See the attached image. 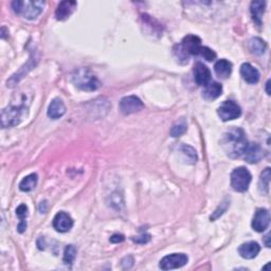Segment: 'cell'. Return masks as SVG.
I'll list each match as a JSON object with an SVG mask.
<instances>
[{
  "label": "cell",
  "mask_w": 271,
  "mask_h": 271,
  "mask_svg": "<svg viewBox=\"0 0 271 271\" xmlns=\"http://www.w3.org/2000/svg\"><path fill=\"white\" fill-rule=\"evenodd\" d=\"M222 145L226 154L231 158H240L248 147L246 134L242 128L232 127L223 134Z\"/></svg>",
  "instance_id": "1"
},
{
  "label": "cell",
  "mask_w": 271,
  "mask_h": 271,
  "mask_svg": "<svg viewBox=\"0 0 271 271\" xmlns=\"http://www.w3.org/2000/svg\"><path fill=\"white\" fill-rule=\"evenodd\" d=\"M29 111V102L22 101L19 105L12 104L1 111V126L3 128L16 126L21 123Z\"/></svg>",
  "instance_id": "2"
},
{
  "label": "cell",
  "mask_w": 271,
  "mask_h": 271,
  "mask_svg": "<svg viewBox=\"0 0 271 271\" xmlns=\"http://www.w3.org/2000/svg\"><path fill=\"white\" fill-rule=\"evenodd\" d=\"M45 1H22V0H16L12 2V8L17 15H21L25 19L33 21L36 19L42 14L45 8Z\"/></svg>",
  "instance_id": "3"
},
{
  "label": "cell",
  "mask_w": 271,
  "mask_h": 271,
  "mask_svg": "<svg viewBox=\"0 0 271 271\" xmlns=\"http://www.w3.org/2000/svg\"><path fill=\"white\" fill-rule=\"evenodd\" d=\"M72 82L77 88L85 91H95L100 87L98 77L87 68H80L72 74Z\"/></svg>",
  "instance_id": "4"
},
{
  "label": "cell",
  "mask_w": 271,
  "mask_h": 271,
  "mask_svg": "<svg viewBox=\"0 0 271 271\" xmlns=\"http://www.w3.org/2000/svg\"><path fill=\"white\" fill-rule=\"evenodd\" d=\"M201 49V39L196 35H187L180 45L176 46L175 53L178 58L188 62L190 55H198Z\"/></svg>",
  "instance_id": "5"
},
{
  "label": "cell",
  "mask_w": 271,
  "mask_h": 271,
  "mask_svg": "<svg viewBox=\"0 0 271 271\" xmlns=\"http://www.w3.org/2000/svg\"><path fill=\"white\" fill-rule=\"evenodd\" d=\"M251 179H252V176L246 168H236L231 174V187L234 191L245 192L248 190Z\"/></svg>",
  "instance_id": "6"
},
{
  "label": "cell",
  "mask_w": 271,
  "mask_h": 271,
  "mask_svg": "<svg viewBox=\"0 0 271 271\" xmlns=\"http://www.w3.org/2000/svg\"><path fill=\"white\" fill-rule=\"evenodd\" d=\"M218 116L222 121L227 122L240 118L242 115V109L240 105L233 101H224L217 110Z\"/></svg>",
  "instance_id": "7"
},
{
  "label": "cell",
  "mask_w": 271,
  "mask_h": 271,
  "mask_svg": "<svg viewBox=\"0 0 271 271\" xmlns=\"http://www.w3.org/2000/svg\"><path fill=\"white\" fill-rule=\"evenodd\" d=\"M188 255L184 253H173L164 256L160 261L159 267L162 270H172L183 267L188 263Z\"/></svg>",
  "instance_id": "8"
},
{
  "label": "cell",
  "mask_w": 271,
  "mask_h": 271,
  "mask_svg": "<svg viewBox=\"0 0 271 271\" xmlns=\"http://www.w3.org/2000/svg\"><path fill=\"white\" fill-rule=\"evenodd\" d=\"M144 108V104L136 96H129L123 98L120 102V110L123 115L128 116L140 111Z\"/></svg>",
  "instance_id": "9"
},
{
  "label": "cell",
  "mask_w": 271,
  "mask_h": 271,
  "mask_svg": "<svg viewBox=\"0 0 271 271\" xmlns=\"http://www.w3.org/2000/svg\"><path fill=\"white\" fill-rule=\"evenodd\" d=\"M270 222V215L266 209H257L252 220V228L256 232H264Z\"/></svg>",
  "instance_id": "10"
},
{
  "label": "cell",
  "mask_w": 271,
  "mask_h": 271,
  "mask_svg": "<svg viewBox=\"0 0 271 271\" xmlns=\"http://www.w3.org/2000/svg\"><path fill=\"white\" fill-rule=\"evenodd\" d=\"M53 227L58 232H68L74 227V220L65 212H59L53 218Z\"/></svg>",
  "instance_id": "11"
},
{
  "label": "cell",
  "mask_w": 271,
  "mask_h": 271,
  "mask_svg": "<svg viewBox=\"0 0 271 271\" xmlns=\"http://www.w3.org/2000/svg\"><path fill=\"white\" fill-rule=\"evenodd\" d=\"M245 160L249 163H257L262 160L264 156V150L260 144L257 143H248V147L244 153Z\"/></svg>",
  "instance_id": "12"
},
{
  "label": "cell",
  "mask_w": 271,
  "mask_h": 271,
  "mask_svg": "<svg viewBox=\"0 0 271 271\" xmlns=\"http://www.w3.org/2000/svg\"><path fill=\"white\" fill-rule=\"evenodd\" d=\"M194 78L197 85L206 86L211 82V71L202 63H196L194 66Z\"/></svg>",
  "instance_id": "13"
},
{
  "label": "cell",
  "mask_w": 271,
  "mask_h": 271,
  "mask_svg": "<svg viewBox=\"0 0 271 271\" xmlns=\"http://www.w3.org/2000/svg\"><path fill=\"white\" fill-rule=\"evenodd\" d=\"M241 75L249 84H256L260 81V72L249 63H245L241 66Z\"/></svg>",
  "instance_id": "14"
},
{
  "label": "cell",
  "mask_w": 271,
  "mask_h": 271,
  "mask_svg": "<svg viewBox=\"0 0 271 271\" xmlns=\"http://www.w3.org/2000/svg\"><path fill=\"white\" fill-rule=\"evenodd\" d=\"M261 247L260 245L255 242H248L243 244L239 249V253L243 257V259L246 260H252L256 255L260 253Z\"/></svg>",
  "instance_id": "15"
},
{
  "label": "cell",
  "mask_w": 271,
  "mask_h": 271,
  "mask_svg": "<svg viewBox=\"0 0 271 271\" xmlns=\"http://www.w3.org/2000/svg\"><path fill=\"white\" fill-rule=\"evenodd\" d=\"M77 3L75 1H62L58 4L55 11V17L58 21H65L76 9Z\"/></svg>",
  "instance_id": "16"
},
{
  "label": "cell",
  "mask_w": 271,
  "mask_h": 271,
  "mask_svg": "<svg viewBox=\"0 0 271 271\" xmlns=\"http://www.w3.org/2000/svg\"><path fill=\"white\" fill-rule=\"evenodd\" d=\"M222 94V86L217 82H210L208 85L204 86L202 91V97L204 100L213 101L220 98Z\"/></svg>",
  "instance_id": "17"
},
{
  "label": "cell",
  "mask_w": 271,
  "mask_h": 271,
  "mask_svg": "<svg viewBox=\"0 0 271 271\" xmlns=\"http://www.w3.org/2000/svg\"><path fill=\"white\" fill-rule=\"evenodd\" d=\"M66 112V106L64 102L61 100V99H54L52 101L48 107L47 115L49 118L53 119V120H56V119L62 118Z\"/></svg>",
  "instance_id": "18"
},
{
  "label": "cell",
  "mask_w": 271,
  "mask_h": 271,
  "mask_svg": "<svg viewBox=\"0 0 271 271\" xmlns=\"http://www.w3.org/2000/svg\"><path fill=\"white\" fill-rule=\"evenodd\" d=\"M265 6L266 2L265 1H252L251 2L250 6V12H251V16H252L253 22L259 25H262L263 23V15L265 13Z\"/></svg>",
  "instance_id": "19"
},
{
  "label": "cell",
  "mask_w": 271,
  "mask_h": 271,
  "mask_svg": "<svg viewBox=\"0 0 271 271\" xmlns=\"http://www.w3.org/2000/svg\"><path fill=\"white\" fill-rule=\"evenodd\" d=\"M215 74L218 77L221 78H227L230 76L231 72H232V64H231L227 59H220L214 65Z\"/></svg>",
  "instance_id": "20"
},
{
  "label": "cell",
  "mask_w": 271,
  "mask_h": 271,
  "mask_svg": "<svg viewBox=\"0 0 271 271\" xmlns=\"http://www.w3.org/2000/svg\"><path fill=\"white\" fill-rule=\"evenodd\" d=\"M267 48L266 43L260 37L251 38L249 42V49L255 55H263Z\"/></svg>",
  "instance_id": "21"
},
{
  "label": "cell",
  "mask_w": 271,
  "mask_h": 271,
  "mask_svg": "<svg viewBox=\"0 0 271 271\" xmlns=\"http://www.w3.org/2000/svg\"><path fill=\"white\" fill-rule=\"evenodd\" d=\"M37 181H38L37 174H30L27 177H25L22 180V182L19 183V189H21V191L23 192H30L35 189V187L37 186Z\"/></svg>",
  "instance_id": "22"
},
{
  "label": "cell",
  "mask_w": 271,
  "mask_h": 271,
  "mask_svg": "<svg viewBox=\"0 0 271 271\" xmlns=\"http://www.w3.org/2000/svg\"><path fill=\"white\" fill-rule=\"evenodd\" d=\"M270 178H271V173H270V169L267 168L262 172L261 177H260V182H259V190L261 193L263 194H267L269 192V184H270Z\"/></svg>",
  "instance_id": "23"
},
{
  "label": "cell",
  "mask_w": 271,
  "mask_h": 271,
  "mask_svg": "<svg viewBox=\"0 0 271 271\" xmlns=\"http://www.w3.org/2000/svg\"><path fill=\"white\" fill-rule=\"evenodd\" d=\"M16 214L21 220V222L18 224V231L21 233H23L24 231L27 228V222H25V218L28 216V208L25 204H21L17 209H16Z\"/></svg>",
  "instance_id": "24"
},
{
  "label": "cell",
  "mask_w": 271,
  "mask_h": 271,
  "mask_svg": "<svg viewBox=\"0 0 271 271\" xmlns=\"http://www.w3.org/2000/svg\"><path fill=\"white\" fill-rule=\"evenodd\" d=\"M187 128H188V125H187V122L183 120V119H181V120L177 121L173 124V126H172L171 128V136L174 137V138H177V137H180L182 136L184 133L187 131Z\"/></svg>",
  "instance_id": "25"
},
{
  "label": "cell",
  "mask_w": 271,
  "mask_h": 271,
  "mask_svg": "<svg viewBox=\"0 0 271 271\" xmlns=\"http://www.w3.org/2000/svg\"><path fill=\"white\" fill-rule=\"evenodd\" d=\"M75 257H76L75 247L74 246V245H68V246L65 248V251H64V257H63L64 263L67 264V265H71V264L74 262Z\"/></svg>",
  "instance_id": "26"
},
{
  "label": "cell",
  "mask_w": 271,
  "mask_h": 271,
  "mask_svg": "<svg viewBox=\"0 0 271 271\" xmlns=\"http://www.w3.org/2000/svg\"><path fill=\"white\" fill-rule=\"evenodd\" d=\"M181 153L187 157V159L190 161V163H195L197 161L196 150L192 147H190V145H187V144L182 145Z\"/></svg>",
  "instance_id": "27"
},
{
  "label": "cell",
  "mask_w": 271,
  "mask_h": 271,
  "mask_svg": "<svg viewBox=\"0 0 271 271\" xmlns=\"http://www.w3.org/2000/svg\"><path fill=\"white\" fill-rule=\"evenodd\" d=\"M198 55L202 56L208 62H212L216 58L215 52L212 49H210L208 47H201V49L199 51V54H198Z\"/></svg>",
  "instance_id": "28"
},
{
  "label": "cell",
  "mask_w": 271,
  "mask_h": 271,
  "mask_svg": "<svg viewBox=\"0 0 271 271\" xmlns=\"http://www.w3.org/2000/svg\"><path fill=\"white\" fill-rule=\"evenodd\" d=\"M131 241L137 243V244H147L150 241V235L145 233L140 236H136V237H131Z\"/></svg>",
  "instance_id": "29"
},
{
  "label": "cell",
  "mask_w": 271,
  "mask_h": 271,
  "mask_svg": "<svg viewBox=\"0 0 271 271\" xmlns=\"http://www.w3.org/2000/svg\"><path fill=\"white\" fill-rule=\"evenodd\" d=\"M124 240H125V237L122 234H115V235H112L110 237V242L114 243V244L122 243V242H124Z\"/></svg>",
  "instance_id": "30"
},
{
  "label": "cell",
  "mask_w": 271,
  "mask_h": 271,
  "mask_svg": "<svg viewBox=\"0 0 271 271\" xmlns=\"http://www.w3.org/2000/svg\"><path fill=\"white\" fill-rule=\"evenodd\" d=\"M264 240H265V245L269 248V247H270V242H269V240H270V233H268V234L265 236V239H264Z\"/></svg>",
  "instance_id": "31"
},
{
  "label": "cell",
  "mask_w": 271,
  "mask_h": 271,
  "mask_svg": "<svg viewBox=\"0 0 271 271\" xmlns=\"http://www.w3.org/2000/svg\"><path fill=\"white\" fill-rule=\"evenodd\" d=\"M269 87H270V81H268V82L266 83V92H267V95H270V89H269Z\"/></svg>",
  "instance_id": "32"
}]
</instances>
